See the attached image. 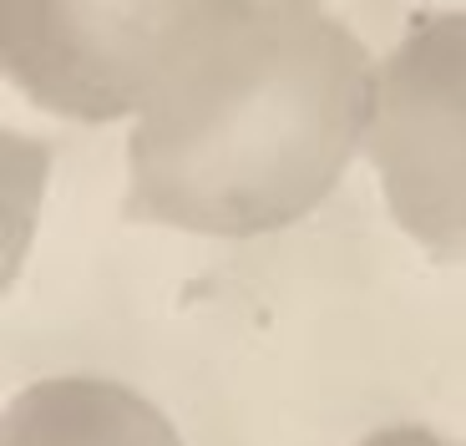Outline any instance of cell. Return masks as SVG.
Segmentation results:
<instances>
[{"label":"cell","mask_w":466,"mask_h":446,"mask_svg":"<svg viewBox=\"0 0 466 446\" xmlns=\"http://www.w3.org/2000/svg\"><path fill=\"white\" fill-rule=\"evenodd\" d=\"M365 157L390 218L426 254L466 264V11H431L375 66Z\"/></svg>","instance_id":"obj_2"},{"label":"cell","mask_w":466,"mask_h":446,"mask_svg":"<svg viewBox=\"0 0 466 446\" xmlns=\"http://www.w3.org/2000/svg\"><path fill=\"white\" fill-rule=\"evenodd\" d=\"M355 446H466L461 436L431 431V426H380V431L360 436Z\"/></svg>","instance_id":"obj_5"},{"label":"cell","mask_w":466,"mask_h":446,"mask_svg":"<svg viewBox=\"0 0 466 446\" xmlns=\"http://www.w3.org/2000/svg\"><path fill=\"white\" fill-rule=\"evenodd\" d=\"M0 446H183V436L122 380L51 376L11 396Z\"/></svg>","instance_id":"obj_4"},{"label":"cell","mask_w":466,"mask_h":446,"mask_svg":"<svg viewBox=\"0 0 466 446\" xmlns=\"http://www.w3.org/2000/svg\"><path fill=\"white\" fill-rule=\"evenodd\" d=\"M183 5H0L5 76L61 117L142 112Z\"/></svg>","instance_id":"obj_3"},{"label":"cell","mask_w":466,"mask_h":446,"mask_svg":"<svg viewBox=\"0 0 466 446\" xmlns=\"http://www.w3.org/2000/svg\"><path fill=\"white\" fill-rule=\"evenodd\" d=\"M375 66L319 5H183L127 142V218L213 238L299 223L365 147Z\"/></svg>","instance_id":"obj_1"}]
</instances>
